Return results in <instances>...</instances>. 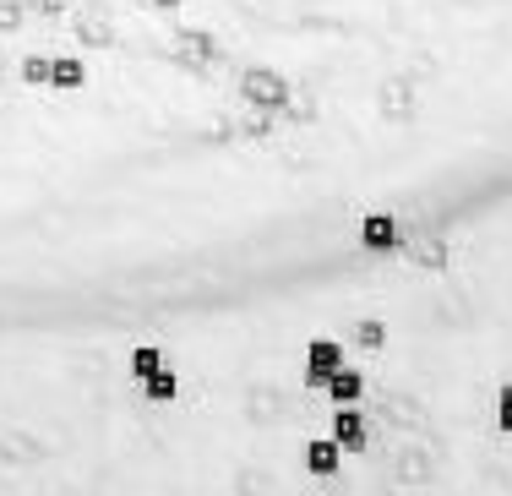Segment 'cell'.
Wrapping results in <instances>:
<instances>
[{
  "label": "cell",
  "instance_id": "cell-1",
  "mask_svg": "<svg viewBox=\"0 0 512 496\" xmlns=\"http://www.w3.org/2000/svg\"><path fill=\"white\" fill-rule=\"evenodd\" d=\"M289 93H295V88H289V82L278 77V71H267V66H251L246 77H240V99L256 104L262 115H267V110H284Z\"/></svg>",
  "mask_w": 512,
  "mask_h": 496
},
{
  "label": "cell",
  "instance_id": "cell-2",
  "mask_svg": "<svg viewBox=\"0 0 512 496\" xmlns=\"http://www.w3.org/2000/svg\"><path fill=\"white\" fill-rule=\"evenodd\" d=\"M333 442L344 447V453H365L371 447V426H365V415L355 404H338V415H333Z\"/></svg>",
  "mask_w": 512,
  "mask_h": 496
},
{
  "label": "cell",
  "instance_id": "cell-3",
  "mask_svg": "<svg viewBox=\"0 0 512 496\" xmlns=\"http://www.w3.org/2000/svg\"><path fill=\"white\" fill-rule=\"evenodd\" d=\"M333 371H344V344H338V338H316V344L306 349V382L322 387Z\"/></svg>",
  "mask_w": 512,
  "mask_h": 496
},
{
  "label": "cell",
  "instance_id": "cell-4",
  "mask_svg": "<svg viewBox=\"0 0 512 496\" xmlns=\"http://www.w3.org/2000/svg\"><path fill=\"white\" fill-rule=\"evenodd\" d=\"M338 464H344V447H338L333 437H316V442H306V469H311V475L333 480V475H338Z\"/></svg>",
  "mask_w": 512,
  "mask_h": 496
},
{
  "label": "cell",
  "instance_id": "cell-5",
  "mask_svg": "<svg viewBox=\"0 0 512 496\" xmlns=\"http://www.w3.org/2000/svg\"><path fill=\"white\" fill-rule=\"evenodd\" d=\"M360 246H365V251H393V246H398V224L387 219V213L360 219Z\"/></svg>",
  "mask_w": 512,
  "mask_h": 496
},
{
  "label": "cell",
  "instance_id": "cell-6",
  "mask_svg": "<svg viewBox=\"0 0 512 496\" xmlns=\"http://www.w3.org/2000/svg\"><path fill=\"white\" fill-rule=\"evenodd\" d=\"M82 82H88V66H82L77 55H55L50 60V88L71 93V88H82Z\"/></svg>",
  "mask_w": 512,
  "mask_h": 496
},
{
  "label": "cell",
  "instance_id": "cell-7",
  "mask_svg": "<svg viewBox=\"0 0 512 496\" xmlns=\"http://www.w3.org/2000/svg\"><path fill=\"white\" fill-rule=\"evenodd\" d=\"M322 387H327V398H333V404H355V398L365 393V377L344 366V371H333V377H327Z\"/></svg>",
  "mask_w": 512,
  "mask_h": 496
},
{
  "label": "cell",
  "instance_id": "cell-8",
  "mask_svg": "<svg viewBox=\"0 0 512 496\" xmlns=\"http://www.w3.org/2000/svg\"><path fill=\"white\" fill-rule=\"evenodd\" d=\"M180 393V377H175V371H153V377L148 382H142V398H153V404H169V398H175Z\"/></svg>",
  "mask_w": 512,
  "mask_h": 496
},
{
  "label": "cell",
  "instance_id": "cell-9",
  "mask_svg": "<svg viewBox=\"0 0 512 496\" xmlns=\"http://www.w3.org/2000/svg\"><path fill=\"white\" fill-rule=\"evenodd\" d=\"M153 371H164V349H158V344L131 349V377H137V382H148Z\"/></svg>",
  "mask_w": 512,
  "mask_h": 496
},
{
  "label": "cell",
  "instance_id": "cell-10",
  "mask_svg": "<svg viewBox=\"0 0 512 496\" xmlns=\"http://www.w3.org/2000/svg\"><path fill=\"white\" fill-rule=\"evenodd\" d=\"M22 82H28V88H50V60L28 55V60H22Z\"/></svg>",
  "mask_w": 512,
  "mask_h": 496
},
{
  "label": "cell",
  "instance_id": "cell-11",
  "mask_svg": "<svg viewBox=\"0 0 512 496\" xmlns=\"http://www.w3.org/2000/svg\"><path fill=\"white\" fill-rule=\"evenodd\" d=\"M355 344H360V349H382V344H387V328H382V322H360V328H355Z\"/></svg>",
  "mask_w": 512,
  "mask_h": 496
},
{
  "label": "cell",
  "instance_id": "cell-12",
  "mask_svg": "<svg viewBox=\"0 0 512 496\" xmlns=\"http://www.w3.org/2000/svg\"><path fill=\"white\" fill-rule=\"evenodd\" d=\"M496 426L512 437V387H502V398H496Z\"/></svg>",
  "mask_w": 512,
  "mask_h": 496
},
{
  "label": "cell",
  "instance_id": "cell-13",
  "mask_svg": "<svg viewBox=\"0 0 512 496\" xmlns=\"http://www.w3.org/2000/svg\"><path fill=\"white\" fill-rule=\"evenodd\" d=\"M82 39H99V44H109V22H82Z\"/></svg>",
  "mask_w": 512,
  "mask_h": 496
},
{
  "label": "cell",
  "instance_id": "cell-14",
  "mask_svg": "<svg viewBox=\"0 0 512 496\" xmlns=\"http://www.w3.org/2000/svg\"><path fill=\"white\" fill-rule=\"evenodd\" d=\"M148 6H158V11H175V6H180V0H148Z\"/></svg>",
  "mask_w": 512,
  "mask_h": 496
}]
</instances>
